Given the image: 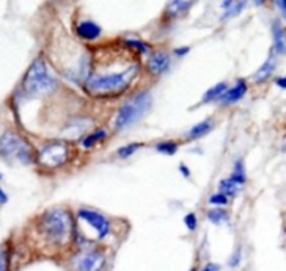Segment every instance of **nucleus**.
<instances>
[{
    "mask_svg": "<svg viewBox=\"0 0 286 271\" xmlns=\"http://www.w3.org/2000/svg\"><path fill=\"white\" fill-rule=\"evenodd\" d=\"M156 149L160 153L173 155V153L177 152V145L176 144H173V142H163V144H159V145H157Z\"/></svg>",
    "mask_w": 286,
    "mask_h": 271,
    "instance_id": "obj_23",
    "label": "nucleus"
},
{
    "mask_svg": "<svg viewBox=\"0 0 286 271\" xmlns=\"http://www.w3.org/2000/svg\"><path fill=\"white\" fill-rule=\"evenodd\" d=\"M276 5H278V6H279L286 13V0H283V2H276Z\"/></svg>",
    "mask_w": 286,
    "mask_h": 271,
    "instance_id": "obj_32",
    "label": "nucleus"
},
{
    "mask_svg": "<svg viewBox=\"0 0 286 271\" xmlns=\"http://www.w3.org/2000/svg\"><path fill=\"white\" fill-rule=\"evenodd\" d=\"M228 214L222 210H212L208 212V219L210 222H213L216 225H219L222 222H226L228 221Z\"/></svg>",
    "mask_w": 286,
    "mask_h": 271,
    "instance_id": "obj_20",
    "label": "nucleus"
},
{
    "mask_svg": "<svg viewBox=\"0 0 286 271\" xmlns=\"http://www.w3.org/2000/svg\"><path fill=\"white\" fill-rule=\"evenodd\" d=\"M69 156V149L65 144L62 142H55L51 145L45 146L41 153H39V162L41 165L46 166L49 169L58 167V166L63 165Z\"/></svg>",
    "mask_w": 286,
    "mask_h": 271,
    "instance_id": "obj_6",
    "label": "nucleus"
},
{
    "mask_svg": "<svg viewBox=\"0 0 286 271\" xmlns=\"http://www.w3.org/2000/svg\"><path fill=\"white\" fill-rule=\"evenodd\" d=\"M136 67H129L124 72L107 73V75H93L86 80V90L94 96L118 94L129 87Z\"/></svg>",
    "mask_w": 286,
    "mask_h": 271,
    "instance_id": "obj_1",
    "label": "nucleus"
},
{
    "mask_svg": "<svg viewBox=\"0 0 286 271\" xmlns=\"http://www.w3.org/2000/svg\"><path fill=\"white\" fill-rule=\"evenodd\" d=\"M191 6L192 2H170V5L167 6V13L173 17H180L187 13Z\"/></svg>",
    "mask_w": 286,
    "mask_h": 271,
    "instance_id": "obj_13",
    "label": "nucleus"
},
{
    "mask_svg": "<svg viewBox=\"0 0 286 271\" xmlns=\"http://www.w3.org/2000/svg\"><path fill=\"white\" fill-rule=\"evenodd\" d=\"M0 271H9V254L6 249L0 250Z\"/></svg>",
    "mask_w": 286,
    "mask_h": 271,
    "instance_id": "obj_24",
    "label": "nucleus"
},
{
    "mask_svg": "<svg viewBox=\"0 0 286 271\" xmlns=\"http://www.w3.org/2000/svg\"><path fill=\"white\" fill-rule=\"evenodd\" d=\"M170 63H171V59L169 55L163 51H157L148 60V69L153 75H162L166 71H169Z\"/></svg>",
    "mask_w": 286,
    "mask_h": 271,
    "instance_id": "obj_9",
    "label": "nucleus"
},
{
    "mask_svg": "<svg viewBox=\"0 0 286 271\" xmlns=\"http://www.w3.org/2000/svg\"><path fill=\"white\" fill-rule=\"evenodd\" d=\"M23 87H24V92L30 96L45 94L55 89V80L49 76V73L46 71L44 59L38 58L31 63L23 80Z\"/></svg>",
    "mask_w": 286,
    "mask_h": 271,
    "instance_id": "obj_4",
    "label": "nucleus"
},
{
    "mask_svg": "<svg viewBox=\"0 0 286 271\" xmlns=\"http://www.w3.org/2000/svg\"><path fill=\"white\" fill-rule=\"evenodd\" d=\"M212 121H203L201 124H198V125L192 126V129L188 132V137L189 139H196V138H201L203 135H206V133L212 129Z\"/></svg>",
    "mask_w": 286,
    "mask_h": 271,
    "instance_id": "obj_14",
    "label": "nucleus"
},
{
    "mask_svg": "<svg viewBox=\"0 0 286 271\" xmlns=\"http://www.w3.org/2000/svg\"><path fill=\"white\" fill-rule=\"evenodd\" d=\"M41 229L46 240L52 245H65L73 231L70 215L63 210H51L42 217Z\"/></svg>",
    "mask_w": 286,
    "mask_h": 271,
    "instance_id": "obj_2",
    "label": "nucleus"
},
{
    "mask_svg": "<svg viewBox=\"0 0 286 271\" xmlns=\"http://www.w3.org/2000/svg\"><path fill=\"white\" fill-rule=\"evenodd\" d=\"M273 67H275V63H273L272 59H268L262 66L258 69V72L255 73V80L258 82V83H262V82H265V80L272 75L273 72Z\"/></svg>",
    "mask_w": 286,
    "mask_h": 271,
    "instance_id": "obj_15",
    "label": "nucleus"
},
{
    "mask_svg": "<svg viewBox=\"0 0 286 271\" xmlns=\"http://www.w3.org/2000/svg\"><path fill=\"white\" fill-rule=\"evenodd\" d=\"M7 202V195H6V192L3 191L2 188H0V205H3V204H6Z\"/></svg>",
    "mask_w": 286,
    "mask_h": 271,
    "instance_id": "obj_29",
    "label": "nucleus"
},
{
    "mask_svg": "<svg viewBox=\"0 0 286 271\" xmlns=\"http://www.w3.org/2000/svg\"><path fill=\"white\" fill-rule=\"evenodd\" d=\"M272 35H273V42H275V51L278 53L283 52L286 49L285 44V33L282 30L279 23H275L272 26Z\"/></svg>",
    "mask_w": 286,
    "mask_h": 271,
    "instance_id": "obj_12",
    "label": "nucleus"
},
{
    "mask_svg": "<svg viewBox=\"0 0 286 271\" xmlns=\"http://www.w3.org/2000/svg\"><path fill=\"white\" fill-rule=\"evenodd\" d=\"M150 106H152V97H150L149 93L142 92L136 94L133 99L126 101L124 106L121 107L117 121H115V128L122 129V128L129 126L130 124L136 122L137 119L148 113Z\"/></svg>",
    "mask_w": 286,
    "mask_h": 271,
    "instance_id": "obj_5",
    "label": "nucleus"
},
{
    "mask_svg": "<svg viewBox=\"0 0 286 271\" xmlns=\"http://www.w3.org/2000/svg\"><path fill=\"white\" fill-rule=\"evenodd\" d=\"M126 44L129 46H132V48H136V49H139L140 52L146 53L148 52V45H145L143 42H140V41H136V40H128L126 41Z\"/></svg>",
    "mask_w": 286,
    "mask_h": 271,
    "instance_id": "obj_26",
    "label": "nucleus"
},
{
    "mask_svg": "<svg viewBox=\"0 0 286 271\" xmlns=\"http://www.w3.org/2000/svg\"><path fill=\"white\" fill-rule=\"evenodd\" d=\"M79 218L86 221L94 229L98 239H103L110 232L108 221L101 214H98V212L90 211V210H82V211H79Z\"/></svg>",
    "mask_w": 286,
    "mask_h": 271,
    "instance_id": "obj_7",
    "label": "nucleus"
},
{
    "mask_svg": "<svg viewBox=\"0 0 286 271\" xmlns=\"http://www.w3.org/2000/svg\"><path fill=\"white\" fill-rule=\"evenodd\" d=\"M184 222H185V225H187V228H188L189 231H195L196 218L194 214H188V215L184 218Z\"/></svg>",
    "mask_w": 286,
    "mask_h": 271,
    "instance_id": "obj_27",
    "label": "nucleus"
},
{
    "mask_svg": "<svg viewBox=\"0 0 286 271\" xmlns=\"http://www.w3.org/2000/svg\"><path fill=\"white\" fill-rule=\"evenodd\" d=\"M105 137H107L105 131L100 129V131L94 132L93 135H90V137H87V138L83 141V146H85V148H91V146L94 145V144H96L97 141H101V139H104Z\"/></svg>",
    "mask_w": 286,
    "mask_h": 271,
    "instance_id": "obj_21",
    "label": "nucleus"
},
{
    "mask_svg": "<svg viewBox=\"0 0 286 271\" xmlns=\"http://www.w3.org/2000/svg\"><path fill=\"white\" fill-rule=\"evenodd\" d=\"M219 190H221V194L223 195H230V197H233L237 194L239 191V185L234 184L232 180H223L221 181V184H219Z\"/></svg>",
    "mask_w": 286,
    "mask_h": 271,
    "instance_id": "obj_18",
    "label": "nucleus"
},
{
    "mask_svg": "<svg viewBox=\"0 0 286 271\" xmlns=\"http://www.w3.org/2000/svg\"><path fill=\"white\" fill-rule=\"evenodd\" d=\"M2 179H3V176H2V174H0V180H2Z\"/></svg>",
    "mask_w": 286,
    "mask_h": 271,
    "instance_id": "obj_34",
    "label": "nucleus"
},
{
    "mask_svg": "<svg viewBox=\"0 0 286 271\" xmlns=\"http://www.w3.org/2000/svg\"><path fill=\"white\" fill-rule=\"evenodd\" d=\"M228 92V86H226V83H219V85H216L214 87H212L210 90L205 93V96H203V101H210V100H216L225 94V93Z\"/></svg>",
    "mask_w": 286,
    "mask_h": 271,
    "instance_id": "obj_16",
    "label": "nucleus"
},
{
    "mask_svg": "<svg viewBox=\"0 0 286 271\" xmlns=\"http://www.w3.org/2000/svg\"><path fill=\"white\" fill-rule=\"evenodd\" d=\"M180 169H181V170H182V174H184V176H187V177H188V176H189V170H188V169H187V167H185V166H181V167H180Z\"/></svg>",
    "mask_w": 286,
    "mask_h": 271,
    "instance_id": "obj_33",
    "label": "nucleus"
},
{
    "mask_svg": "<svg viewBox=\"0 0 286 271\" xmlns=\"http://www.w3.org/2000/svg\"><path fill=\"white\" fill-rule=\"evenodd\" d=\"M247 92V85L244 80H239L237 85L232 89V90H228L222 96V103L223 104H232V103H236L240 99H243V96Z\"/></svg>",
    "mask_w": 286,
    "mask_h": 271,
    "instance_id": "obj_11",
    "label": "nucleus"
},
{
    "mask_svg": "<svg viewBox=\"0 0 286 271\" xmlns=\"http://www.w3.org/2000/svg\"><path fill=\"white\" fill-rule=\"evenodd\" d=\"M244 6H246L244 2H225L223 3V9H226V17L239 14Z\"/></svg>",
    "mask_w": 286,
    "mask_h": 271,
    "instance_id": "obj_19",
    "label": "nucleus"
},
{
    "mask_svg": "<svg viewBox=\"0 0 286 271\" xmlns=\"http://www.w3.org/2000/svg\"><path fill=\"white\" fill-rule=\"evenodd\" d=\"M230 180L233 181L234 184L237 185H243L246 183V173H244V166H243V162H241V160L236 162V165H234V172L233 174H232Z\"/></svg>",
    "mask_w": 286,
    "mask_h": 271,
    "instance_id": "obj_17",
    "label": "nucleus"
},
{
    "mask_svg": "<svg viewBox=\"0 0 286 271\" xmlns=\"http://www.w3.org/2000/svg\"><path fill=\"white\" fill-rule=\"evenodd\" d=\"M189 51V48H187V46H182L181 49H176V53L178 55V56H182L184 53H187Z\"/></svg>",
    "mask_w": 286,
    "mask_h": 271,
    "instance_id": "obj_31",
    "label": "nucleus"
},
{
    "mask_svg": "<svg viewBox=\"0 0 286 271\" xmlns=\"http://www.w3.org/2000/svg\"><path fill=\"white\" fill-rule=\"evenodd\" d=\"M276 85L282 89H286V78H279V79H276Z\"/></svg>",
    "mask_w": 286,
    "mask_h": 271,
    "instance_id": "obj_30",
    "label": "nucleus"
},
{
    "mask_svg": "<svg viewBox=\"0 0 286 271\" xmlns=\"http://www.w3.org/2000/svg\"><path fill=\"white\" fill-rule=\"evenodd\" d=\"M139 148H142V144H130V145L121 148V149L118 151V155H119L121 158H129L130 155L136 152Z\"/></svg>",
    "mask_w": 286,
    "mask_h": 271,
    "instance_id": "obj_22",
    "label": "nucleus"
},
{
    "mask_svg": "<svg viewBox=\"0 0 286 271\" xmlns=\"http://www.w3.org/2000/svg\"><path fill=\"white\" fill-rule=\"evenodd\" d=\"M105 264V257L100 251H89L80 256L76 261V271H101Z\"/></svg>",
    "mask_w": 286,
    "mask_h": 271,
    "instance_id": "obj_8",
    "label": "nucleus"
},
{
    "mask_svg": "<svg viewBox=\"0 0 286 271\" xmlns=\"http://www.w3.org/2000/svg\"><path fill=\"white\" fill-rule=\"evenodd\" d=\"M209 202H212V204L214 205H226L228 204V197L219 192V194L212 195V197L209 198Z\"/></svg>",
    "mask_w": 286,
    "mask_h": 271,
    "instance_id": "obj_25",
    "label": "nucleus"
},
{
    "mask_svg": "<svg viewBox=\"0 0 286 271\" xmlns=\"http://www.w3.org/2000/svg\"><path fill=\"white\" fill-rule=\"evenodd\" d=\"M202 271H219V265L210 263V264L205 265V267L202 268Z\"/></svg>",
    "mask_w": 286,
    "mask_h": 271,
    "instance_id": "obj_28",
    "label": "nucleus"
},
{
    "mask_svg": "<svg viewBox=\"0 0 286 271\" xmlns=\"http://www.w3.org/2000/svg\"><path fill=\"white\" fill-rule=\"evenodd\" d=\"M76 31H78V35L80 38L93 41L100 37L101 28H100L96 23H93V21H83V23L79 24Z\"/></svg>",
    "mask_w": 286,
    "mask_h": 271,
    "instance_id": "obj_10",
    "label": "nucleus"
},
{
    "mask_svg": "<svg viewBox=\"0 0 286 271\" xmlns=\"http://www.w3.org/2000/svg\"><path fill=\"white\" fill-rule=\"evenodd\" d=\"M0 155L20 165H30L34 160L31 145L13 131H6L0 137Z\"/></svg>",
    "mask_w": 286,
    "mask_h": 271,
    "instance_id": "obj_3",
    "label": "nucleus"
}]
</instances>
